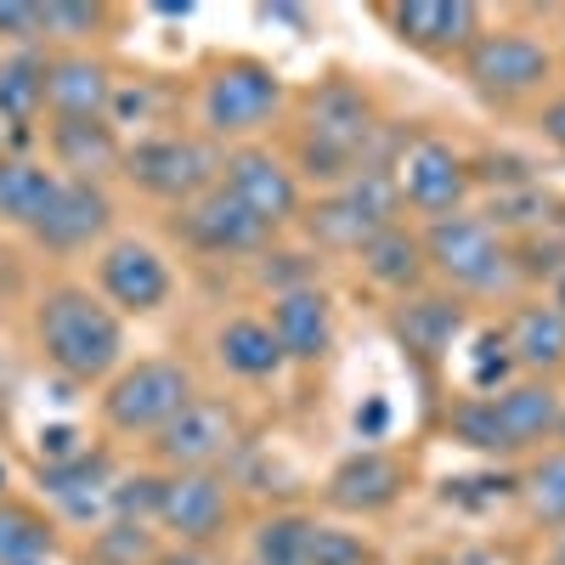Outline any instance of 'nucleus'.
<instances>
[{"instance_id":"2f4dec72","label":"nucleus","mask_w":565,"mask_h":565,"mask_svg":"<svg viewBox=\"0 0 565 565\" xmlns=\"http://www.w3.org/2000/svg\"><path fill=\"white\" fill-rule=\"evenodd\" d=\"M526 509L537 514L543 526H565V447L559 452H543L532 469H526Z\"/></svg>"},{"instance_id":"aec40b11","label":"nucleus","mask_w":565,"mask_h":565,"mask_svg":"<svg viewBox=\"0 0 565 565\" xmlns=\"http://www.w3.org/2000/svg\"><path fill=\"white\" fill-rule=\"evenodd\" d=\"M52 159L68 181L103 186V175L125 170V141L108 119H52Z\"/></svg>"},{"instance_id":"2eb2a0df","label":"nucleus","mask_w":565,"mask_h":565,"mask_svg":"<svg viewBox=\"0 0 565 565\" xmlns=\"http://www.w3.org/2000/svg\"><path fill=\"white\" fill-rule=\"evenodd\" d=\"M385 18H391L402 45L430 52V57L469 52V45L481 40V7L476 0H407V7H391Z\"/></svg>"},{"instance_id":"bb28decb","label":"nucleus","mask_w":565,"mask_h":565,"mask_svg":"<svg viewBox=\"0 0 565 565\" xmlns=\"http://www.w3.org/2000/svg\"><path fill=\"white\" fill-rule=\"evenodd\" d=\"M57 170H45L34 159H0V221L7 226H34L45 215V204L57 199Z\"/></svg>"},{"instance_id":"412c9836","label":"nucleus","mask_w":565,"mask_h":565,"mask_svg":"<svg viewBox=\"0 0 565 565\" xmlns=\"http://www.w3.org/2000/svg\"><path fill=\"white\" fill-rule=\"evenodd\" d=\"M492 407H498V424H503V436H509V447H514V452H521V447H543V441H554L559 413H565V402H559V391H554L548 380L503 385V391H492Z\"/></svg>"},{"instance_id":"39448f33","label":"nucleus","mask_w":565,"mask_h":565,"mask_svg":"<svg viewBox=\"0 0 565 565\" xmlns=\"http://www.w3.org/2000/svg\"><path fill=\"white\" fill-rule=\"evenodd\" d=\"M396 210H402V199H396L391 170H385V164H373V170L340 181L322 204H311L306 226H311V238H317V244L345 249V255H362L385 226H396Z\"/></svg>"},{"instance_id":"1a4fd4ad","label":"nucleus","mask_w":565,"mask_h":565,"mask_svg":"<svg viewBox=\"0 0 565 565\" xmlns=\"http://www.w3.org/2000/svg\"><path fill=\"white\" fill-rule=\"evenodd\" d=\"M391 181H396V199L424 215V221H441V215H458L463 199H469V159L441 136H413L407 148L396 153L391 164Z\"/></svg>"},{"instance_id":"37998d69","label":"nucleus","mask_w":565,"mask_h":565,"mask_svg":"<svg viewBox=\"0 0 565 565\" xmlns=\"http://www.w3.org/2000/svg\"><path fill=\"white\" fill-rule=\"evenodd\" d=\"M0 487H7V463H0Z\"/></svg>"},{"instance_id":"b1692460","label":"nucleus","mask_w":565,"mask_h":565,"mask_svg":"<svg viewBox=\"0 0 565 565\" xmlns=\"http://www.w3.org/2000/svg\"><path fill=\"white\" fill-rule=\"evenodd\" d=\"M215 356H221L226 373H238V380H271V373L289 362L277 334H271V322H260V317H232L215 334Z\"/></svg>"},{"instance_id":"c85d7f7f","label":"nucleus","mask_w":565,"mask_h":565,"mask_svg":"<svg viewBox=\"0 0 565 565\" xmlns=\"http://www.w3.org/2000/svg\"><path fill=\"white\" fill-rule=\"evenodd\" d=\"M52 521H40L29 503H7L0 498V565H34L52 559Z\"/></svg>"},{"instance_id":"20e7f679","label":"nucleus","mask_w":565,"mask_h":565,"mask_svg":"<svg viewBox=\"0 0 565 565\" xmlns=\"http://www.w3.org/2000/svg\"><path fill=\"white\" fill-rule=\"evenodd\" d=\"M221 164L226 153L215 148L210 136H141L136 148H125V175L141 186L148 199H164V204H193L204 199L210 186H221Z\"/></svg>"},{"instance_id":"ea45409f","label":"nucleus","mask_w":565,"mask_h":565,"mask_svg":"<svg viewBox=\"0 0 565 565\" xmlns=\"http://www.w3.org/2000/svg\"><path fill=\"white\" fill-rule=\"evenodd\" d=\"M554 565H565V532H559V543H554Z\"/></svg>"},{"instance_id":"0eeeda50","label":"nucleus","mask_w":565,"mask_h":565,"mask_svg":"<svg viewBox=\"0 0 565 565\" xmlns=\"http://www.w3.org/2000/svg\"><path fill=\"white\" fill-rule=\"evenodd\" d=\"M282 108V79L271 63L260 57H226L210 79H204V97H199V114H204V130L232 141V136H255L260 125H271Z\"/></svg>"},{"instance_id":"a19ab883","label":"nucleus","mask_w":565,"mask_h":565,"mask_svg":"<svg viewBox=\"0 0 565 565\" xmlns=\"http://www.w3.org/2000/svg\"><path fill=\"white\" fill-rule=\"evenodd\" d=\"M554 441H559V447H565V413H559V430H554Z\"/></svg>"},{"instance_id":"f257e3e1","label":"nucleus","mask_w":565,"mask_h":565,"mask_svg":"<svg viewBox=\"0 0 565 565\" xmlns=\"http://www.w3.org/2000/svg\"><path fill=\"white\" fill-rule=\"evenodd\" d=\"M34 340L45 351L63 380H108L125 356V328L114 317V306L103 295L79 289V282H57V289H45L40 306H34Z\"/></svg>"},{"instance_id":"c9c22d12","label":"nucleus","mask_w":565,"mask_h":565,"mask_svg":"<svg viewBox=\"0 0 565 565\" xmlns=\"http://www.w3.org/2000/svg\"><path fill=\"white\" fill-rule=\"evenodd\" d=\"M97 554H103L108 565H136V559L153 554V543H148V532H141V526L119 521V526H108V532L97 537Z\"/></svg>"},{"instance_id":"393cba45","label":"nucleus","mask_w":565,"mask_h":565,"mask_svg":"<svg viewBox=\"0 0 565 565\" xmlns=\"http://www.w3.org/2000/svg\"><path fill=\"white\" fill-rule=\"evenodd\" d=\"M424 271H430L424 266V244L413 238L407 226H385L380 238L362 249V277L380 282V289H391V295H413L424 282Z\"/></svg>"},{"instance_id":"f3484780","label":"nucleus","mask_w":565,"mask_h":565,"mask_svg":"<svg viewBox=\"0 0 565 565\" xmlns=\"http://www.w3.org/2000/svg\"><path fill=\"white\" fill-rule=\"evenodd\" d=\"M114 103V74L90 52H63L45 57V108L52 119H108Z\"/></svg>"},{"instance_id":"f704fd0d","label":"nucleus","mask_w":565,"mask_h":565,"mask_svg":"<svg viewBox=\"0 0 565 565\" xmlns=\"http://www.w3.org/2000/svg\"><path fill=\"white\" fill-rule=\"evenodd\" d=\"M311 565H373V548H367L356 532L317 526V532H311Z\"/></svg>"},{"instance_id":"a211bd4d","label":"nucleus","mask_w":565,"mask_h":565,"mask_svg":"<svg viewBox=\"0 0 565 565\" xmlns=\"http://www.w3.org/2000/svg\"><path fill=\"white\" fill-rule=\"evenodd\" d=\"M271 334L282 345L289 362H322L328 345H334V311H328V295L300 282V289H282L271 300Z\"/></svg>"},{"instance_id":"4468645a","label":"nucleus","mask_w":565,"mask_h":565,"mask_svg":"<svg viewBox=\"0 0 565 565\" xmlns=\"http://www.w3.org/2000/svg\"><path fill=\"white\" fill-rule=\"evenodd\" d=\"M232 514V498H226V481L215 469H181L159 487V514L153 521L164 532H175L181 543H210Z\"/></svg>"},{"instance_id":"72a5a7b5","label":"nucleus","mask_w":565,"mask_h":565,"mask_svg":"<svg viewBox=\"0 0 565 565\" xmlns=\"http://www.w3.org/2000/svg\"><path fill=\"white\" fill-rule=\"evenodd\" d=\"M476 362H469V385H476V396H492V391H503L509 385V367H514V356H509V345H503V334H481L476 340Z\"/></svg>"},{"instance_id":"6ab92c4d","label":"nucleus","mask_w":565,"mask_h":565,"mask_svg":"<svg viewBox=\"0 0 565 565\" xmlns=\"http://www.w3.org/2000/svg\"><path fill=\"white\" fill-rule=\"evenodd\" d=\"M402 487H407L402 463L380 447H362L328 476V503L345 509V514H380L402 498Z\"/></svg>"},{"instance_id":"7c9ffc66","label":"nucleus","mask_w":565,"mask_h":565,"mask_svg":"<svg viewBox=\"0 0 565 565\" xmlns=\"http://www.w3.org/2000/svg\"><path fill=\"white\" fill-rule=\"evenodd\" d=\"M311 532L317 521L306 514H271L255 532V565H311Z\"/></svg>"},{"instance_id":"7ed1b4c3","label":"nucleus","mask_w":565,"mask_h":565,"mask_svg":"<svg viewBox=\"0 0 565 565\" xmlns=\"http://www.w3.org/2000/svg\"><path fill=\"white\" fill-rule=\"evenodd\" d=\"M424 244V266L441 282H452L458 295H509L521 282L514 249L503 244V232L487 226V215H441L418 232Z\"/></svg>"},{"instance_id":"a878e982","label":"nucleus","mask_w":565,"mask_h":565,"mask_svg":"<svg viewBox=\"0 0 565 565\" xmlns=\"http://www.w3.org/2000/svg\"><path fill=\"white\" fill-rule=\"evenodd\" d=\"M40 487L52 492L57 503H68L74 514H90V503H103L114 492V469L103 452H90L79 447L74 458H57V463H45L40 469Z\"/></svg>"},{"instance_id":"79ce46f5","label":"nucleus","mask_w":565,"mask_h":565,"mask_svg":"<svg viewBox=\"0 0 565 565\" xmlns=\"http://www.w3.org/2000/svg\"><path fill=\"white\" fill-rule=\"evenodd\" d=\"M554 221H559V226H565V204H554Z\"/></svg>"},{"instance_id":"473e14b6","label":"nucleus","mask_w":565,"mask_h":565,"mask_svg":"<svg viewBox=\"0 0 565 565\" xmlns=\"http://www.w3.org/2000/svg\"><path fill=\"white\" fill-rule=\"evenodd\" d=\"M108 7H90V0H45L40 7V34L45 40H90L103 29Z\"/></svg>"},{"instance_id":"9b49d317","label":"nucleus","mask_w":565,"mask_h":565,"mask_svg":"<svg viewBox=\"0 0 565 565\" xmlns=\"http://www.w3.org/2000/svg\"><path fill=\"white\" fill-rule=\"evenodd\" d=\"M221 186H226V193L238 199L266 232H271V226H289V221L300 215V181H295V170L282 164V159H271L266 148L226 153Z\"/></svg>"},{"instance_id":"9d476101","label":"nucleus","mask_w":565,"mask_h":565,"mask_svg":"<svg viewBox=\"0 0 565 565\" xmlns=\"http://www.w3.org/2000/svg\"><path fill=\"white\" fill-rule=\"evenodd\" d=\"M232 447H238V413H232L226 402H210V396H193L153 436L159 463H170L175 476L181 469H215Z\"/></svg>"},{"instance_id":"4be33fe9","label":"nucleus","mask_w":565,"mask_h":565,"mask_svg":"<svg viewBox=\"0 0 565 565\" xmlns=\"http://www.w3.org/2000/svg\"><path fill=\"white\" fill-rule=\"evenodd\" d=\"M463 322L469 317H463V300L458 295H413L396 311V334L418 356H447L463 340Z\"/></svg>"},{"instance_id":"cd10ccee","label":"nucleus","mask_w":565,"mask_h":565,"mask_svg":"<svg viewBox=\"0 0 565 565\" xmlns=\"http://www.w3.org/2000/svg\"><path fill=\"white\" fill-rule=\"evenodd\" d=\"M45 108V57L34 45L0 57V125L7 130H29Z\"/></svg>"},{"instance_id":"5701e85b","label":"nucleus","mask_w":565,"mask_h":565,"mask_svg":"<svg viewBox=\"0 0 565 565\" xmlns=\"http://www.w3.org/2000/svg\"><path fill=\"white\" fill-rule=\"evenodd\" d=\"M503 345H509L514 367L554 373V367H565V317L548 300H532V306H521V311L509 317Z\"/></svg>"},{"instance_id":"e433bc0d","label":"nucleus","mask_w":565,"mask_h":565,"mask_svg":"<svg viewBox=\"0 0 565 565\" xmlns=\"http://www.w3.org/2000/svg\"><path fill=\"white\" fill-rule=\"evenodd\" d=\"M0 40H12L18 52L23 45H40V7L34 0H0Z\"/></svg>"},{"instance_id":"f03ea898","label":"nucleus","mask_w":565,"mask_h":565,"mask_svg":"<svg viewBox=\"0 0 565 565\" xmlns=\"http://www.w3.org/2000/svg\"><path fill=\"white\" fill-rule=\"evenodd\" d=\"M373 136H380V125H373V108L356 85L334 79L322 85L311 108H306V136H300V164L311 181H328L340 186L362 170H373Z\"/></svg>"},{"instance_id":"6e6552de","label":"nucleus","mask_w":565,"mask_h":565,"mask_svg":"<svg viewBox=\"0 0 565 565\" xmlns=\"http://www.w3.org/2000/svg\"><path fill=\"white\" fill-rule=\"evenodd\" d=\"M463 79L492 103H514L554 79V57L526 29H481V40L463 52Z\"/></svg>"},{"instance_id":"c756f323","label":"nucleus","mask_w":565,"mask_h":565,"mask_svg":"<svg viewBox=\"0 0 565 565\" xmlns=\"http://www.w3.org/2000/svg\"><path fill=\"white\" fill-rule=\"evenodd\" d=\"M447 430H452V441H463L469 452H492V458L514 452L509 436H503V424H498L492 396H458V402L447 407Z\"/></svg>"},{"instance_id":"ddd939ff","label":"nucleus","mask_w":565,"mask_h":565,"mask_svg":"<svg viewBox=\"0 0 565 565\" xmlns=\"http://www.w3.org/2000/svg\"><path fill=\"white\" fill-rule=\"evenodd\" d=\"M114 221V204L103 186H90V181H57V199L45 204V215L29 226V238L40 249H52V255H79L90 249V238H103Z\"/></svg>"},{"instance_id":"4c0bfd02","label":"nucleus","mask_w":565,"mask_h":565,"mask_svg":"<svg viewBox=\"0 0 565 565\" xmlns=\"http://www.w3.org/2000/svg\"><path fill=\"white\" fill-rule=\"evenodd\" d=\"M543 136H548L554 148L565 153V97H554V103L543 108Z\"/></svg>"},{"instance_id":"f8f14e48","label":"nucleus","mask_w":565,"mask_h":565,"mask_svg":"<svg viewBox=\"0 0 565 565\" xmlns=\"http://www.w3.org/2000/svg\"><path fill=\"white\" fill-rule=\"evenodd\" d=\"M97 282H103V300H114L119 311H159L175 289L170 277V260L153 249V244H136V238H119L103 249L97 260Z\"/></svg>"},{"instance_id":"58836bf2","label":"nucleus","mask_w":565,"mask_h":565,"mask_svg":"<svg viewBox=\"0 0 565 565\" xmlns=\"http://www.w3.org/2000/svg\"><path fill=\"white\" fill-rule=\"evenodd\" d=\"M548 306H554V311H559V317H565V271H559V277H554V289H548Z\"/></svg>"},{"instance_id":"dca6fc26","label":"nucleus","mask_w":565,"mask_h":565,"mask_svg":"<svg viewBox=\"0 0 565 565\" xmlns=\"http://www.w3.org/2000/svg\"><path fill=\"white\" fill-rule=\"evenodd\" d=\"M175 232L193 249H204V255H244V249H260L266 244V226L226 193V186H210L204 199H193V204H181V215H175Z\"/></svg>"},{"instance_id":"c03bdc74","label":"nucleus","mask_w":565,"mask_h":565,"mask_svg":"<svg viewBox=\"0 0 565 565\" xmlns=\"http://www.w3.org/2000/svg\"><path fill=\"white\" fill-rule=\"evenodd\" d=\"M34 565H52V559H34Z\"/></svg>"},{"instance_id":"423d86ee","label":"nucleus","mask_w":565,"mask_h":565,"mask_svg":"<svg viewBox=\"0 0 565 565\" xmlns=\"http://www.w3.org/2000/svg\"><path fill=\"white\" fill-rule=\"evenodd\" d=\"M193 396H199L193 391V373H186L181 362L148 356V362L125 367L119 380L108 385L103 418H108V430H119V436H159Z\"/></svg>"}]
</instances>
